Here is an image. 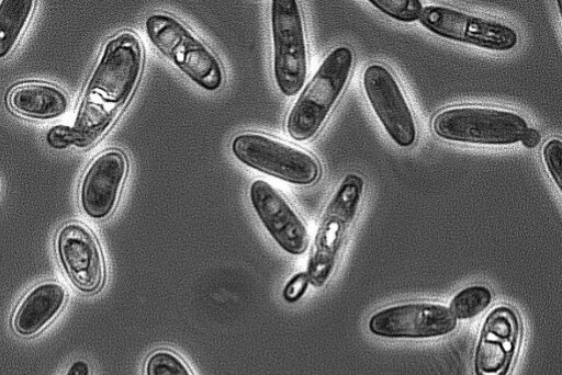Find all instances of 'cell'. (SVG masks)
<instances>
[{
    "label": "cell",
    "mask_w": 562,
    "mask_h": 375,
    "mask_svg": "<svg viewBox=\"0 0 562 375\" xmlns=\"http://www.w3.org/2000/svg\"><path fill=\"white\" fill-rule=\"evenodd\" d=\"M143 67V45L133 31H121L104 43L71 127L75 146L90 147L111 128L135 92Z\"/></svg>",
    "instance_id": "cell-1"
},
{
    "label": "cell",
    "mask_w": 562,
    "mask_h": 375,
    "mask_svg": "<svg viewBox=\"0 0 562 375\" xmlns=\"http://www.w3.org/2000/svg\"><path fill=\"white\" fill-rule=\"evenodd\" d=\"M353 52L334 47L299 92L285 117V132L296 141L313 139L341 98L352 72Z\"/></svg>",
    "instance_id": "cell-2"
},
{
    "label": "cell",
    "mask_w": 562,
    "mask_h": 375,
    "mask_svg": "<svg viewBox=\"0 0 562 375\" xmlns=\"http://www.w3.org/2000/svg\"><path fill=\"white\" fill-rule=\"evenodd\" d=\"M364 188V179L350 172L330 195L322 213L305 271L313 286L322 287L331 277L359 214Z\"/></svg>",
    "instance_id": "cell-3"
},
{
    "label": "cell",
    "mask_w": 562,
    "mask_h": 375,
    "mask_svg": "<svg viewBox=\"0 0 562 375\" xmlns=\"http://www.w3.org/2000/svg\"><path fill=\"white\" fill-rule=\"evenodd\" d=\"M144 29L151 45L201 89L215 92L225 82L222 63L211 47L177 16L149 14Z\"/></svg>",
    "instance_id": "cell-4"
},
{
    "label": "cell",
    "mask_w": 562,
    "mask_h": 375,
    "mask_svg": "<svg viewBox=\"0 0 562 375\" xmlns=\"http://www.w3.org/2000/svg\"><path fill=\"white\" fill-rule=\"evenodd\" d=\"M527 128L528 123L519 113L479 104L449 106L431 120V129L438 138L462 144L514 145Z\"/></svg>",
    "instance_id": "cell-5"
},
{
    "label": "cell",
    "mask_w": 562,
    "mask_h": 375,
    "mask_svg": "<svg viewBox=\"0 0 562 375\" xmlns=\"http://www.w3.org/2000/svg\"><path fill=\"white\" fill-rule=\"evenodd\" d=\"M231 152L240 163L297 185L321 177L318 159L304 148L256 130H244L231 140Z\"/></svg>",
    "instance_id": "cell-6"
},
{
    "label": "cell",
    "mask_w": 562,
    "mask_h": 375,
    "mask_svg": "<svg viewBox=\"0 0 562 375\" xmlns=\"http://www.w3.org/2000/svg\"><path fill=\"white\" fill-rule=\"evenodd\" d=\"M272 73L284 96L299 94L308 72V49L302 9L296 0L270 2Z\"/></svg>",
    "instance_id": "cell-7"
},
{
    "label": "cell",
    "mask_w": 562,
    "mask_h": 375,
    "mask_svg": "<svg viewBox=\"0 0 562 375\" xmlns=\"http://www.w3.org/2000/svg\"><path fill=\"white\" fill-rule=\"evenodd\" d=\"M367 326L371 334L380 338L432 339L453 332L458 319L445 303L406 300L376 309Z\"/></svg>",
    "instance_id": "cell-8"
},
{
    "label": "cell",
    "mask_w": 562,
    "mask_h": 375,
    "mask_svg": "<svg viewBox=\"0 0 562 375\" xmlns=\"http://www.w3.org/2000/svg\"><path fill=\"white\" fill-rule=\"evenodd\" d=\"M430 33L492 52L513 49L519 41L510 25L445 5H426L419 19Z\"/></svg>",
    "instance_id": "cell-9"
},
{
    "label": "cell",
    "mask_w": 562,
    "mask_h": 375,
    "mask_svg": "<svg viewBox=\"0 0 562 375\" xmlns=\"http://www.w3.org/2000/svg\"><path fill=\"white\" fill-rule=\"evenodd\" d=\"M362 89L391 140L401 148L412 147L418 137L417 123L393 72L383 64H369L362 73Z\"/></svg>",
    "instance_id": "cell-10"
},
{
    "label": "cell",
    "mask_w": 562,
    "mask_h": 375,
    "mask_svg": "<svg viewBox=\"0 0 562 375\" xmlns=\"http://www.w3.org/2000/svg\"><path fill=\"white\" fill-rule=\"evenodd\" d=\"M522 336L518 311L506 304L484 317L473 349V375H509Z\"/></svg>",
    "instance_id": "cell-11"
},
{
    "label": "cell",
    "mask_w": 562,
    "mask_h": 375,
    "mask_svg": "<svg viewBox=\"0 0 562 375\" xmlns=\"http://www.w3.org/2000/svg\"><path fill=\"white\" fill-rule=\"evenodd\" d=\"M57 260L76 289L86 295L98 293L104 283V259L92 230L81 221L61 225L54 238Z\"/></svg>",
    "instance_id": "cell-12"
},
{
    "label": "cell",
    "mask_w": 562,
    "mask_h": 375,
    "mask_svg": "<svg viewBox=\"0 0 562 375\" xmlns=\"http://www.w3.org/2000/svg\"><path fill=\"white\" fill-rule=\"evenodd\" d=\"M127 171V158L117 148H108L89 162L78 188V203L87 217L103 220L114 212Z\"/></svg>",
    "instance_id": "cell-13"
},
{
    "label": "cell",
    "mask_w": 562,
    "mask_h": 375,
    "mask_svg": "<svg viewBox=\"0 0 562 375\" xmlns=\"http://www.w3.org/2000/svg\"><path fill=\"white\" fill-rule=\"evenodd\" d=\"M249 201L259 220L286 253L300 255L308 247L307 227L288 198L269 182L256 179L249 186Z\"/></svg>",
    "instance_id": "cell-14"
},
{
    "label": "cell",
    "mask_w": 562,
    "mask_h": 375,
    "mask_svg": "<svg viewBox=\"0 0 562 375\" xmlns=\"http://www.w3.org/2000/svg\"><path fill=\"white\" fill-rule=\"evenodd\" d=\"M66 287L53 280L35 284L18 302L11 318L13 331L29 338L46 328L67 302Z\"/></svg>",
    "instance_id": "cell-15"
},
{
    "label": "cell",
    "mask_w": 562,
    "mask_h": 375,
    "mask_svg": "<svg viewBox=\"0 0 562 375\" xmlns=\"http://www.w3.org/2000/svg\"><path fill=\"white\" fill-rule=\"evenodd\" d=\"M7 105L14 114L38 121L61 117L69 107V96L56 84L45 81H23L7 93Z\"/></svg>",
    "instance_id": "cell-16"
},
{
    "label": "cell",
    "mask_w": 562,
    "mask_h": 375,
    "mask_svg": "<svg viewBox=\"0 0 562 375\" xmlns=\"http://www.w3.org/2000/svg\"><path fill=\"white\" fill-rule=\"evenodd\" d=\"M35 5L33 0L0 1V60L10 56L18 46Z\"/></svg>",
    "instance_id": "cell-17"
},
{
    "label": "cell",
    "mask_w": 562,
    "mask_h": 375,
    "mask_svg": "<svg viewBox=\"0 0 562 375\" xmlns=\"http://www.w3.org/2000/svg\"><path fill=\"white\" fill-rule=\"evenodd\" d=\"M492 300L493 293L488 286L471 284L457 292L448 306L458 320H468L486 310Z\"/></svg>",
    "instance_id": "cell-18"
},
{
    "label": "cell",
    "mask_w": 562,
    "mask_h": 375,
    "mask_svg": "<svg viewBox=\"0 0 562 375\" xmlns=\"http://www.w3.org/2000/svg\"><path fill=\"white\" fill-rule=\"evenodd\" d=\"M144 374L193 375L183 359L169 349H158L153 351L145 361Z\"/></svg>",
    "instance_id": "cell-19"
},
{
    "label": "cell",
    "mask_w": 562,
    "mask_h": 375,
    "mask_svg": "<svg viewBox=\"0 0 562 375\" xmlns=\"http://www.w3.org/2000/svg\"><path fill=\"white\" fill-rule=\"evenodd\" d=\"M369 3L384 15L404 23L419 20L424 10L419 0H370Z\"/></svg>",
    "instance_id": "cell-20"
},
{
    "label": "cell",
    "mask_w": 562,
    "mask_h": 375,
    "mask_svg": "<svg viewBox=\"0 0 562 375\" xmlns=\"http://www.w3.org/2000/svg\"><path fill=\"white\" fill-rule=\"evenodd\" d=\"M542 161L552 182L559 192L561 191L562 173V141L560 138L552 137L548 139L541 150Z\"/></svg>",
    "instance_id": "cell-21"
},
{
    "label": "cell",
    "mask_w": 562,
    "mask_h": 375,
    "mask_svg": "<svg viewBox=\"0 0 562 375\" xmlns=\"http://www.w3.org/2000/svg\"><path fill=\"white\" fill-rule=\"evenodd\" d=\"M310 285L306 272H299L293 275L283 288V297L289 303L297 302L305 294Z\"/></svg>",
    "instance_id": "cell-22"
},
{
    "label": "cell",
    "mask_w": 562,
    "mask_h": 375,
    "mask_svg": "<svg viewBox=\"0 0 562 375\" xmlns=\"http://www.w3.org/2000/svg\"><path fill=\"white\" fill-rule=\"evenodd\" d=\"M47 143L54 148H66L72 145L71 127L55 126L46 135Z\"/></svg>",
    "instance_id": "cell-23"
},
{
    "label": "cell",
    "mask_w": 562,
    "mask_h": 375,
    "mask_svg": "<svg viewBox=\"0 0 562 375\" xmlns=\"http://www.w3.org/2000/svg\"><path fill=\"white\" fill-rule=\"evenodd\" d=\"M541 134L538 129L533 127H529L524 132L520 137V143L524 147L532 149L540 145L541 143Z\"/></svg>",
    "instance_id": "cell-24"
},
{
    "label": "cell",
    "mask_w": 562,
    "mask_h": 375,
    "mask_svg": "<svg viewBox=\"0 0 562 375\" xmlns=\"http://www.w3.org/2000/svg\"><path fill=\"white\" fill-rule=\"evenodd\" d=\"M64 375H91L90 365L82 359L75 360L67 367Z\"/></svg>",
    "instance_id": "cell-25"
}]
</instances>
